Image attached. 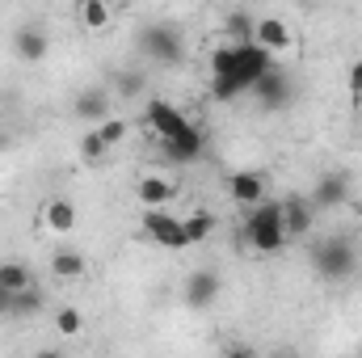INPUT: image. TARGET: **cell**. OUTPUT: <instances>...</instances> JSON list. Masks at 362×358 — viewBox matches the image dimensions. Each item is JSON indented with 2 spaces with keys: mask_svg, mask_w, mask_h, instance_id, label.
Returning <instances> with one entry per match:
<instances>
[{
  "mask_svg": "<svg viewBox=\"0 0 362 358\" xmlns=\"http://www.w3.org/2000/svg\"><path fill=\"white\" fill-rule=\"evenodd\" d=\"M148 127H152V135L160 139V148H165V156L173 165H194L202 156V148H206L202 131L181 114L177 105H169L165 97H152L148 101Z\"/></svg>",
  "mask_w": 362,
  "mask_h": 358,
  "instance_id": "cell-1",
  "label": "cell"
},
{
  "mask_svg": "<svg viewBox=\"0 0 362 358\" xmlns=\"http://www.w3.org/2000/svg\"><path fill=\"white\" fill-rule=\"evenodd\" d=\"M245 241H249V249H257V253H282L291 241H286V228H282V198H266L262 207H253L249 215H245Z\"/></svg>",
  "mask_w": 362,
  "mask_h": 358,
  "instance_id": "cell-2",
  "label": "cell"
},
{
  "mask_svg": "<svg viewBox=\"0 0 362 358\" xmlns=\"http://www.w3.org/2000/svg\"><path fill=\"white\" fill-rule=\"evenodd\" d=\"M312 266L325 282H341L358 270V245L350 236H325L312 245Z\"/></svg>",
  "mask_w": 362,
  "mask_h": 358,
  "instance_id": "cell-3",
  "label": "cell"
},
{
  "mask_svg": "<svg viewBox=\"0 0 362 358\" xmlns=\"http://www.w3.org/2000/svg\"><path fill=\"white\" fill-rule=\"evenodd\" d=\"M139 51L152 59V64H165V68H173L185 59V42H181V30L177 25H169V21H156V25H148L144 34H139Z\"/></svg>",
  "mask_w": 362,
  "mask_h": 358,
  "instance_id": "cell-4",
  "label": "cell"
},
{
  "mask_svg": "<svg viewBox=\"0 0 362 358\" xmlns=\"http://www.w3.org/2000/svg\"><path fill=\"white\" fill-rule=\"evenodd\" d=\"M249 93L262 101V110H270V114H274V110H286V105L295 101V81H291V72H286L282 64H274L270 72H266V76H262Z\"/></svg>",
  "mask_w": 362,
  "mask_h": 358,
  "instance_id": "cell-5",
  "label": "cell"
},
{
  "mask_svg": "<svg viewBox=\"0 0 362 358\" xmlns=\"http://www.w3.org/2000/svg\"><path fill=\"white\" fill-rule=\"evenodd\" d=\"M144 232L152 245L160 249H185V232H181V219L169 215L165 207H144Z\"/></svg>",
  "mask_w": 362,
  "mask_h": 358,
  "instance_id": "cell-6",
  "label": "cell"
},
{
  "mask_svg": "<svg viewBox=\"0 0 362 358\" xmlns=\"http://www.w3.org/2000/svg\"><path fill=\"white\" fill-rule=\"evenodd\" d=\"M308 202H312V211H337L341 202H350V178L346 173H320Z\"/></svg>",
  "mask_w": 362,
  "mask_h": 358,
  "instance_id": "cell-7",
  "label": "cell"
},
{
  "mask_svg": "<svg viewBox=\"0 0 362 358\" xmlns=\"http://www.w3.org/2000/svg\"><path fill=\"white\" fill-rule=\"evenodd\" d=\"M228 194H232V202H240L245 211L262 207V202H266V173H262V169H236V173L228 178Z\"/></svg>",
  "mask_w": 362,
  "mask_h": 358,
  "instance_id": "cell-8",
  "label": "cell"
},
{
  "mask_svg": "<svg viewBox=\"0 0 362 358\" xmlns=\"http://www.w3.org/2000/svg\"><path fill=\"white\" fill-rule=\"evenodd\" d=\"M312 219H316V211H312V202H308L303 194H286V198H282V228H286V241H303V236L312 232Z\"/></svg>",
  "mask_w": 362,
  "mask_h": 358,
  "instance_id": "cell-9",
  "label": "cell"
},
{
  "mask_svg": "<svg viewBox=\"0 0 362 358\" xmlns=\"http://www.w3.org/2000/svg\"><path fill=\"white\" fill-rule=\"evenodd\" d=\"M72 110H76V118H81V122H97V127H101V122L110 118V110H114V93L105 89V85L81 89V93H76V105H72Z\"/></svg>",
  "mask_w": 362,
  "mask_h": 358,
  "instance_id": "cell-10",
  "label": "cell"
},
{
  "mask_svg": "<svg viewBox=\"0 0 362 358\" xmlns=\"http://www.w3.org/2000/svg\"><path fill=\"white\" fill-rule=\"evenodd\" d=\"M219 274L215 270H194L189 278H185V304L189 308H211L215 299H219Z\"/></svg>",
  "mask_w": 362,
  "mask_h": 358,
  "instance_id": "cell-11",
  "label": "cell"
},
{
  "mask_svg": "<svg viewBox=\"0 0 362 358\" xmlns=\"http://www.w3.org/2000/svg\"><path fill=\"white\" fill-rule=\"evenodd\" d=\"M13 51H17V59L38 64V59H47L51 38H47V30H38V25H21V30L13 34Z\"/></svg>",
  "mask_w": 362,
  "mask_h": 358,
  "instance_id": "cell-12",
  "label": "cell"
},
{
  "mask_svg": "<svg viewBox=\"0 0 362 358\" xmlns=\"http://www.w3.org/2000/svg\"><path fill=\"white\" fill-rule=\"evenodd\" d=\"M253 42L257 47H266V51H286L291 47V25L282 21V17H257V34H253Z\"/></svg>",
  "mask_w": 362,
  "mask_h": 358,
  "instance_id": "cell-13",
  "label": "cell"
},
{
  "mask_svg": "<svg viewBox=\"0 0 362 358\" xmlns=\"http://www.w3.org/2000/svg\"><path fill=\"white\" fill-rule=\"evenodd\" d=\"M223 34H228L232 47L253 42V34H257V13H249V8H232V13L223 17Z\"/></svg>",
  "mask_w": 362,
  "mask_h": 358,
  "instance_id": "cell-14",
  "label": "cell"
},
{
  "mask_svg": "<svg viewBox=\"0 0 362 358\" xmlns=\"http://www.w3.org/2000/svg\"><path fill=\"white\" fill-rule=\"evenodd\" d=\"M85 270H89V262H85V253H81V249H55V253H51V274H55V278H64V282L85 278Z\"/></svg>",
  "mask_w": 362,
  "mask_h": 358,
  "instance_id": "cell-15",
  "label": "cell"
},
{
  "mask_svg": "<svg viewBox=\"0 0 362 358\" xmlns=\"http://www.w3.org/2000/svg\"><path fill=\"white\" fill-rule=\"evenodd\" d=\"M42 219H47V228H51V232L68 236V232L76 228V207H72L68 198H51V202L42 207Z\"/></svg>",
  "mask_w": 362,
  "mask_h": 358,
  "instance_id": "cell-16",
  "label": "cell"
},
{
  "mask_svg": "<svg viewBox=\"0 0 362 358\" xmlns=\"http://www.w3.org/2000/svg\"><path fill=\"white\" fill-rule=\"evenodd\" d=\"M0 287H4L8 295H21V291L34 287V274H30L25 262H0Z\"/></svg>",
  "mask_w": 362,
  "mask_h": 358,
  "instance_id": "cell-17",
  "label": "cell"
},
{
  "mask_svg": "<svg viewBox=\"0 0 362 358\" xmlns=\"http://www.w3.org/2000/svg\"><path fill=\"white\" fill-rule=\"evenodd\" d=\"M181 232H185V249H194V245H202V241L215 232V215L194 211V215H185V219H181Z\"/></svg>",
  "mask_w": 362,
  "mask_h": 358,
  "instance_id": "cell-18",
  "label": "cell"
},
{
  "mask_svg": "<svg viewBox=\"0 0 362 358\" xmlns=\"http://www.w3.org/2000/svg\"><path fill=\"white\" fill-rule=\"evenodd\" d=\"M110 4L105 0H81V8H76V21L85 25V30H105L110 25Z\"/></svg>",
  "mask_w": 362,
  "mask_h": 358,
  "instance_id": "cell-19",
  "label": "cell"
},
{
  "mask_svg": "<svg viewBox=\"0 0 362 358\" xmlns=\"http://www.w3.org/2000/svg\"><path fill=\"white\" fill-rule=\"evenodd\" d=\"M110 93H114V97H122V101H139V97H144V76H139V72H131V68H122V72H114Z\"/></svg>",
  "mask_w": 362,
  "mask_h": 358,
  "instance_id": "cell-20",
  "label": "cell"
},
{
  "mask_svg": "<svg viewBox=\"0 0 362 358\" xmlns=\"http://www.w3.org/2000/svg\"><path fill=\"white\" fill-rule=\"evenodd\" d=\"M135 190H139V202H148V207H160V202L173 198V181L165 178H144Z\"/></svg>",
  "mask_w": 362,
  "mask_h": 358,
  "instance_id": "cell-21",
  "label": "cell"
},
{
  "mask_svg": "<svg viewBox=\"0 0 362 358\" xmlns=\"http://www.w3.org/2000/svg\"><path fill=\"white\" fill-rule=\"evenodd\" d=\"M55 329L64 333V337H81V329H85V316H81V308H59L55 312Z\"/></svg>",
  "mask_w": 362,
  "mask_h": 358,
  "instance_id": "cell-22",
  "label": "cell"
},
{
  "mask_svg": "<svg viewBox=\"0 0 362 358\" xmlns=\"http://www.w3.org/2000/svg\"><path fill=\"white\" fill-rule=\"evenodd\" d=\"M105 156H110V148L97 139V131H85V135H81V161H85V165H101Z\"/></svg>",
  "mask_w": 362,
  "mask_h": 358,
  "instance_id": "cell-23",
  "label": "cell"
},
{
  "mask_svg": "<svg viewBox=\"0 0 362 358\" xmlns=\"http://www.w3.org/2000/svg\"><path fill=\"white\" fill-rule=\"evenodd\" d=\"M97 131V139L105 144V148H114V144H122L127 139V118H105L101 127H93Z\"/></svg>",
  "mask_w": 362,
  "mask_h": 358,
  "instance_id": "cell-24",
  "label": "cell"
},
{
  "mask_svg": "<svg viewBox=\"0 0 362 358\" xmlns=\"http://www.w3.org/2000/svg\"><path fill=\"white\" fill-rule=\"evenodd\" d=\"M34 312H42V291H38V287L13 295V316H34Z\"/></svg>",
  "mask_w": 362,
  "mask_h": 358,
  "instance_id": "cell-25",
  "label": "cell"
},
{
  "mask_svg": "<svg viewBox=\"0 0 362 358\" xmlns=\"http://www.w3.org/2000/svg\"><path fill=\"white\" fill-rule=\"evenodd\" d=\"M346 89H350V97H354V101H362V59L350 68V76H346Z\"/></svg>",
  "mask_w": 362,
  "mask_h": 358,
  "instance_id": "cell-26",
  "label": "cell"
},
{
  "mask_svg": "<svg viewBox=\"0 0 362 358\" xmlns=\"http://www.w3.org/2000/svg\"><path fill=\"white\" fill-rule=\"evenodd\" d=\"M223 358H257V354H253V346H245V342H232V346L223 350Z\"/></svg>",
  "mask_w": 362,
  "mask_h": 358,
  "instance_id": "cell-27",
  "label": "cell"
},
{
  "mask_svg": "<svg viewBox=\"0 0 362 358\" xmlns=\"http://www.w3.org/2000/svg\"><path fill=\"white\" fill-rule=\"evenodd\" d=\"M0 316H13V295L0 287Z\"/></svg>",
  "mask_w": 362,
  "mask_h": 358,
  "instance_id": "cell-28",
  "label": "cell"
},
{
  "mask_svg": "<svg viewBox=\"0 0 362 358\" xmlns=\"http://www.w3.org/2000/svg\"><path fill=\"white\" fill-rule=\"evenodd\" d=\"M282 358H295V354H282Z\"/></svg>",
  "mask_w": 362,
  "mask_h": 358,
  "instance_id": "cell-29",
  "label": "cell"
}]
</instances>
